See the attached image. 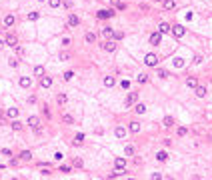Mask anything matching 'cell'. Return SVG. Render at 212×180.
<instances>
[{
	"label": "cell",
	"mask_w": 212,
	"mask_h": 180,
	"mask_svg": "<svg viewBox=\"0 0 212 180\" xmlns=\"http://www.w3.org/2000/svg\"><path fill=\"white\" fill-rule=\"evenodd\" d=\"M112 16H114V10H112V8H106V10H98V12H96V18H100V20L112 18Z\"/></svg>",
	"instance_id": "obj_1"
},
{
	"label": "cell",
	"mask_w": 212,
	"mask_h": 180,
	"mask_svg": "<svg viewBox=\"0 0 212 180\" xmlns=\"http://www.w3.org/2000/svg\"><path fill=\"white\" fill-rule=\"evenodd\" d=\"M172 34H174L176 38H182V36L186 34V28H184L182 24H174V26H172Z\"/></svg>",
	"instance_id": "obj_2"
},
{
	"label": "cell",
	"mask_w": 212,
	"mask_h": 180,
	"mask_svg": "<svg viewBox=\"0 0 212 180\" xmlns=\"http://www.w3.org/2000/svg\"><path fill=\"white\" fill-rule=\"evenodd\" d=\"M4 40H6V44L12 46V48H16V46H18V36H16V34H12V32H8Z\"/></svg>",
	"instance_id": "obj_3"
},
{
	"label": "cell",
	"mask_w": 212,
	"mask_h": 180,
	"mask_svg": "<svg viewBox=\"0 0 212 180\" xmlns=\"http://www.w3.org/2000/svg\"><path fill=\"white\" fill-rule=\"evenodd\" d=\"M144 64L146 66H156L158 64V56L156 54H146L144 56Z\"/></svg>",
	"instance_id": "obj_4"
},
{
	"label": "cell",
	"mask_w": 212,
	"mask_h": 180,
	"mask_svg": "<svg viewBox=\"0 0 212 180\" xmlns=\"http://www.w3.org/2000/svg\"><path fill=\"white\" fill-rule=\"evenodd\" d=\"M162 42V32L158 30V32H152L150 34V44H154V46H158Z\"/></svg>",
	"instance_id": "obj_5"
},
{
	"label": "cell",
	"mask_w": 212,
	"mask_h": 180,
	"mask_svg": "<svg viewBox=\"0 0 212 180\" xmlns=\"http://www.w3.org/2000/svg\"><path fill=\"white\" fill-rule=\"evenodd\" d=\"M138 102V92H130L126 96V106H132V104H136Z\"/></svg>",
	"instance_id": "obj_6"
},
{
	"label": "cell",
	"mask_w": 212,
	"mask_h": 180,
	"mask_svg": "<svg viewBox=\"0 0 212 180\" xmlns=\"http://www.w3.org/2000/svg\"><path fill=\"white\" fill-rule=\"evenodd\" d=\"M102 48H104L106 52H114V50H116V42H114V40H106V42L102 44Z\"/></svg>",
	"instance_id": "obj_7"
},
{
	"label": "cell",
	"mask_w": 212,
	"mask_h": 180,
	"mask_svg": "<svg viewBox=\"0 0 212 180\" xmlns=\"http://www.w3.org/2000/svg\"><path fill=\"white\" fill-rule=\"evenodd\" d=\"M158 30H160L162 34H168V32H172V26H170L168 22H160V24H158Z\"/></svg>",
	"instance_id": "obj_8"
},
{
	"label": "cell",
	"mask_w": 212,
	"mask_h": 180,
	"mask_svg": "<svg viewBox=\"0 0 212 180\" xmlns=\"http://www.w3.org/2000/svg\"><path fill=\"white\" fill-rule=\"evenodd\" d=\"M40 86L42 88H50L52 86V78L50 76H40Z\"/></svg>",
	"instance_id": "obj_9"
},
{
	"label": "cell",
	"mask_w": 212,
	"mask_h": 180,
	"mask_svg": "<svg viewBox=\"0 0 212 180\" xmlns=\"http://www.w3.org/2000/svg\"><path fill=\"white\" fill-rule=\"evenodd\" d=\"M78 24H80V18L76 14H70L68 16V26H78Z\"/></svg>",
	"instance_id": "obj_10"
},
{
	"label": "cell",
	"mask_w": 212,
	"mask_h": 180,
	"mask_svg": "<svg viewBox=\"0 0 212 180\" xmlns=\"http://www.w3.org/2000/svg\"><path fill=\"white\" fill-rule=\"evenodd\" d=\"M156 160H158V162H166V160H168V152H166V150L156 152Z\"/></svg>",
	"instance_id": "obj_11"
},
{
	"label": "cell",
	"mask_w": 212,
	"mask_h": 180,
	"mask_svg": "<svg viewBox=\"0 0 212 180\" xmlns=\"http://www.w3.org/2000/svg\"><path fill=\"white\" fill-rule=\"evenodd\" d=\"M14 22H16V18L12 16V14H8V16H4V26H14Z\"/></svg>",
	"instance_id": "obj_12"
},
{
	"label": "cell",
	"mask_w": 212,
	"mask_h": 180,
	"mask_svg": "<svg viewBox=\"0 0 212 180\" xmlns=\"http://www.w3.org/2000/svg\"><path fill=\"white\" fill-rule=\"evenodd\" d=\"M100 32H102V36H104V38H112V36H114V30H112L110 26H106V28H102Z\"/></svg>",
	"instance_id": "obj_13"
},
{
	"label": "cell",
	"mask_w": 212,
	"mask_h": 180,
	"mask_svg": "<svg viewBox=\"0 0 212 180\" xmlns=\"http://www.w3.org/2000/svg\"><path fill=\"white\" fill-rule=\"evenodd\" d=\"M114 84H116L114 76H104V86H106V88H112Z\"/></svg>",
	"instance_id": "obj_14"
},
{
	"label": "cell",
	"mask_w": 212,
	"mask_h": 180,
	"mask_svg": "<svg viewBox=\"0 0 212 180\" xmlns=\"http://www.w3.org/2000/svg\"><path fill=\"white\" fill-rule=\"evenodd\" d=\"M18 156H20V160H26V162H28V160H32V152H30V150H22Z\"/></svg>",
	"instance_id": "obj_15"
},
{
	"label": "cell",
	"mask_w": 212,
	"mask_h": 180,
	"mask_svg": "<svg viewBox=\"0 0 212 180\" xmlns=\"http://www.w3.org/2000/svg\"><path fill=\"white\" fill-rule=\"evenodd\" d=\"M114 166H116V168H124V166H126V158H124V156H118V158L114 160Z\"/></svg>",
	"instance_id": "obj_16"
},
{
	"label": "cell",
	"mask_w": 212,
	"mask_h": 180,
	"mask_svg": "<svg viewBox=\"0 0 212 180\" xmlns=\"http://www.w3.org/2000/svg\"><path fill=\"white\" fill-rule=\"evenodd\" d=\"M162 124H164V128H172V126H174V118H172V116H164Z\"/></svg>",
	"instance_id": "obj_17"
},
{
	"label": "cell",
	"mask_w": 212,
	"mask_h": 180,
	"mask_svg": "<svg viewBox=\"0 0 212 180\" xmlns=\"http://www.w3.org/2000/svg\"><path fill=\"white\" fill-rule=\"evenodd\" d=\"M30 84H32V80H30L28 76H22V78H20V86H22V88H30Z\"/></svg>",
	"instance_id": "obj_18"
},
{
	"label": "cell",
	"mask_w": 212,
	"mask_h": 180,
	"mask_svg": "<svg viewBox=\"0 0 212 180\" xmlns=\"http://www.w3.org/2000/svg\"><path fill=\"white\" fill-rule=\"evenodd\" d=\"M186 86H188V88H196V86H198V78L190 76V78L186 80Z\"/></svg>",
	"instance_id": "obj_19"
},
{
	"label": "cell",
	"mask_w": 212,
	"mask_h": 180,
	"mask_svg": "<svg viewBox=\"0 0 212 180\" xmlns=\"http://www.w3.org/2000/svg\"><path fill=\"white\" fill-rule=\"evenodd\" d=\"M134 112H136V114H144V112H146V104L138 102V104L134 106Z\"/></svg>",
	"instance_id": "obj_20"
},
{
	"label": "cell",
	"mask_w": 212,
	"mask_h": 180,
	"mask_svg": "<svg viewBox=\"0 0 212 180\" xmlns=\"http://www.w3.org/2000/svg\"><path fill=\"white\" fill-rule=\"evenodd\" d=\"M128 130H130L132 134H136V132H140V122H130V126H128Z\"/></svg>",
	"instance_id": "obj_21"
},
{
	"label": "cell",
	"mask_w": 212,
	"mask_h": 180,
	"mask_svg": "<svg viewBox=\"0 0 212 180\" xmlns=\"http://www.w3.org/2000/svg\"><path fill=\"white\" fill-rule=\"evenodd\" d=\"M194 90H196V96H198V98H204V96H206V88H204V86H200V84H198Z\"/></svg>",
	"instance_id": "obj_22"
},
{
	"label": "cell",
	"mask_w": 212,
	"mask_h": 180,
	"mask_svg": "<svg viewBox=\"0 0 212 180\" xmlns=\"http://www.w3.org/2000/svg\"><path fill=\"white\" fill-rule=\"evenodd\" d=\"M56 102H58V104H66V102H68V96H66L64 92H60V94L56 96Z\"/></svg>",
	"instance_id": "obj_23"
},
{
	"label": "cell",
	"mask_w": 212,
	"mask_h": 180,
	"mask_svg": "<svg viewBox=\"0 0 212 180\" xmlns=\"http://www.w3.org/2000/svg\"><path fill=\"white\" fill-rule=\"evenodd\" d=\"M26 122H28V126H32V128H34V126H38V124H40V120H38V116H30V118H28V120H26Z\"/></svg>",
	"instance_id": "obj_24"
},
{
	"label": "cell",
	"mask_w": 212,
	"mask_h": 180,
	"mask_svg": "<svg viewBox=\"0 0 212 180\" xmlns=\"http://www.w3.org/2000/svg\"><path fill=\"white\" fill-rule=\"evenodd\" d=\"M114 134H116V138H124V136H126V130H124L122 126H116V130H114Z\"/></svg>",
	"instance_id": "obj_25"
},
{
	"label": "cell",
	"mask_w": 212,
	"mask_h": 180,
	"mask_svg": "<svg viewBox=\"0 0 212 180\" xmlns=\"http://www.w3.org/2000/svg\"><path fill=\"white\" fill-rule=\"evenodd\" d=\"M162 6H164V10H172V8L176 6V2H174V0H164Z\"/></svg>",
	"instance_id": "obj_26"
},
{
	"label": "cell",
	"mask_w": 212,
	"mask_h": 180,
	"mask_svg": "<svg viewBox=\"0 0 212 180\" xmlns=\"http://www.w3.org/2000/svg\"><path fill=\"white\" fill-rule=\"evenodd\" d=\"M6 116H8V118H16V116H18V108H8V110H6Z\"/></svg>",
	"instance_id": "obj_27"
},
{
	"label": "cell",
	"mask_w": 212,
	"mask_h": 180,
	"mask_svg": "<svg viewBox=\"0 0 212 180\" xmlns=\"http://www.w3.org/2000/svg\"><path fill=\"white\" fill-rule=\"evenodd\" d=\"M84 40H86V42H88V44H92V42H94V40H96V34H92V32H86Z\"/></svg>",
	"instance_id": "obj_28"
},
{
	"label": "cell",
	"mask_w": 212,
	"mask_h": 180,
	"mask_svg": "<svg viewBox=\"0 0 212 180\" xmlns=\"http://www.w3.org/2000/svg\"><path fill=\"white\" fill-rule=\"evenodd\" d=\"M62 122H64V124H74V118H72L70 114H64V116H62Z\"/></svg>",
	"instance_id": "obj_29"
},
{
	"label": "cell",
	"mask_w": 212,
	"mask_h": 180,
	"mask_svg": "<svg viewBox=\"0 0 212 180\" xmlns=\"http://www.w3.org/2000/svg\"><path fill=\"white\" fill-rule=\"evenodd\" d=\"M82 142H84V134H76L74 136V144H76V146H80Z\"/></svg>",
	"instance_id": "obj_30"
},
{
	"label": "cell",
	"mask_w": 212,
	"mask_h": 180,
	"mask_svg": "<svg viewBox=\"0 0 212 180\" xmlns=\"http://www.w3.org/2000/svg\"><path fill=\"white\" fill-rule=\"evenodd\" d=\"M124 154H126V156H134V146H130V144H128L126 148H124Z\"/></svg>",
	"instance_id": "obj_31"
},
{
	"label": "cell",
	"mask_w": 212,
	"mask_h": 180,
	"mask_svg": "<svg viewBox=\"0 0 212 180\" xmlns=\"http://www.w3.org/2000/svg\"><path fill=\"white\" fill-rule=\"evenodd\" d=\"M156 74H158V78H168V72H166L164 68H158V72H156Z\"/></svg>",
	"instance_id": "obj_32"
},
{
	"label": "cell",
	"mask_w": 212,
	"mask_h": 180,
	"mask_svg": "<svg viewBox=\"0 0 212 180\" xmlns=\"http://www.w3.org/2000/svg\"><path fill=\"white\" fill-rule=\"evenodd\" d=\"M138 82L140 84H146L148 82V74H138Z\"/></svg>",
	"instance_id": "obj_33"
},
{
	"label": "cell",
	"mask_w": 212,
	"mask_h": 180,
	"mask_svg": "<svg viewBox=\"0 0 212 180\" xmlns=\"http://www.w3.org/2000/svg\"><path fill=\"white\" fill-rule=\"evenodd\" d=\"M48 4H50V8H58L62 4V0H48Z\"/></svg>",
	"instance_id": "obj_34"
},
{
	"label": "cell",
	"mask_w": 212,
	"mask_h": 180,
	"mask_svg": "<svg viewBox=\"0 0 212 180\" xmlns=\"http://www.w3.org/2000/svg\"><path fill=\"white\" fill-rule=\"evenodd\" d=\"M38 16H40L38 12H30V14H28V20H32V22H36V20H38Z\"/></svg>",
	"instance_id": "obj_35"
},
{
	"label": "cell",
	"mask_w": 212,
	"mask_h": 180,
	"mask_svg": "<svg viewBox=\"0 0 212 180\" xmlns=\"http://www.w3.org/2000/svg\"><path fill=\"white\" fill-rule=\"evenodd\" d=\"M12 130H22V122L14 120V122H12Z\"/></svg>",
	"instance_id": "obj_36"
},
{
	"label": "cell",
	"mask_w": 212,
	"mask_h": 180,
	"mask_svg": "<svg viewBox=\"0 0 212 180\" xmlns=\"http://www.w3.org/2000/svg\"><path fill=\"white\" fill-rule=\"evenodd\" d=\"M72 164H74L76 168H82V166H84V162H82L80 158H74V160H72Z\"/></svg>",
	"instance_id": "obj_37"
},
{
	"label": "cell",
	"mask_w": 212,
	"mask_h": 180,
	"mask_svg": "<svg viewBox=\"0 0 212 180\" xmlns=\"http://www.w3.org/2000/svg\"><path fill=\"white\" fill-rule=\"evenodd\" d=\"M34 74H36V76H44V68L42 66H36V68H34Z\"/></svg>",
	"instance_id": "obj_38"
},
{
	"label": "cell",
	"mask_w": 212,
	"mask_h": 180,
	"mask_svg": "<svg viewBox=\"0 0 212 180\" xmlns=\"http://www.w3.org/2000/svg\"><path fill=\"white\" fill-rule=\"evenodd\" d=\"M174 66H176V68H182V66H184V60H182V58H176V60H174Z\"/></svg>",
	"instance_id": "obj_39"
},
{
	"label": "cell",
	"mask_w": 212,
	"mask_h": 180,
	"mask_svg": "<svg viewBox=\"0 0 212 180\" xmlns=\"http://www.w3.org/2000/svg\"><path fill=\"white\" fill-rule=\"evenodd\" d=\"M72 76H74L72 70H66V72H64V80H72Z\"/></svg>",
	"instance_id": "obj_40"
},
{
	"label": "cell",
	"mask_w": 212,
	"mask_h": 180,
	"mask_svg": "<svg viewBox=\"0 0 212 180\" xmlns=\"http://www.w3.org/2000/svg\"><path fill=\"white\" fill-rule=\"evenodd\" d=\"M60 60H64V62L70 60V54H68V52H62V54H60Z\"/></svg>",
	"instance_id": "obj_41"
},
{
	"label": "cell",
	"mask_w": 212,
	"mask_h": 180,
	"mask_svg": "<svg viewBox=\"0 0 212 180\" xmlns=\"http://www.w3.org/2000/svg\"><path fill=\"white\" fill-rule=\"evenodd\" d=\"M176 132H178V136H184V134H186V132H188V130H186V128H184V126H180V128H178V130H176Z\"/></svg>",
	"instance_id": "obj_42"
},
{
	"label": "cell",
	"mask_w": 212,
	"mask_h": 180,
	"mask_svg": "<svg viewBox=\"0 0 212 180\" xmlns=\"http://www.w3.org/2000/svg\"><path fill=\"white\" fill-rule=\"evenodd\" d=\"M122 38H124L122 32H114V40H122Z\"/></svg>",
	"instance_id": "obj_43"
},
{
	"label": "cell",
	"mask_w": 212,
	"mask_h": 180,
	"mask_svg": "<svg viewBox=\"0 0 212 180\" xmlns=\"http://www.w3.org/2000/svg\"><path fill=\"white\" fill-rule=\"evenodd\" d=\"M16 54H18V56H24V48H22V46H16Z\"/></svg>",
	"instance_id": "obj_44"
},
{
	"label": "cell",
	"mask_w": 212,
	"mask_h": 180,
	"mask_svg": "<svg viewBox=\"0 0 212 180\" xmlns=\"http://www.w3.org/2000/svg\"><path fill=\"white\" fill-rule=\"evenodd\" d=\"M8 64H10L12 68H16V66H18V60H14V58H10V60H8Z\"/></svg>",
	"instance_id": "obj_45"
},
{
	"label": "cell",
	"mask_w": 212,
	"mask_h": 180,
	"mask_svg": "<svg viewBox=\"0 0 212 180\" xmlns=\"http://www.w3.org/2000/svg\"><path fill=\"white\" fill-rule=\"evenodd\" d=\"M62 158H64L62 152H56V154H54V160H62Z\"/></svg>",
	"instance_id": "obj_46"
},
{
	"label": "cell",
	"mask_w": 212,
	"mask_h": 180,
	"mask_svg": "<svg viewBox=\"0 0 212 180\" xmlns=\"http://www.w3.org/2000/svg\"><path fill=\"white\" fill-rule=\"evenodd\" d=\"M60 172H64V174H68V172H70V166H60Z\"/></svg>",
	"instance_id": "obj_47"
},
{
	"label": "cell",
	"mask_w": 212,
	"mask_h": 180,
	"mask_svg": "<svg viewBox=\"0 0 212 180\" xmlns=\"http://www.w3.org/2000/svg\"><path fill=\"white\" fill-rule=\"evenodd\" d=\"M62 4H64V6H66V8H72V4H74V2H72V0H64V2H62Z\"/></svg>",
	"instance_id": "obj_48"
},
{
	"label": "cell",
	"mask_w": 212,
	"mask_h": 180,
	"mask_svg": "<svg viewBox=\"0 0 212 180\" xmlns=\"http://www.w3.org/2000/svg\"><path fill=\"white\" fill-rule=\"evenodd\" d=\"M2 154H4V156H12V152H10L8 148H4V150H2Z\"/></svg>",
	"instance_id": "obj_49"
},
{
	"label": "cell",
	"mask_w": 212,
	"mask_h": 180,
	"mask_svg": "<svg viewBox=\"0 0 212 180\" xmlns=\"http://www.w3.org/2000/svg\"><path fill=\"white\" fill-rule=\"evenodd\" d=\"M110 2H112V4H114V6H116V8H118V6H120V4H122V2H120V0H110Z\"/></svg>",
	"instance_id": "obj_50"
},
{
	"label": "cell",
	"mask_w": 212,
	"mask_h": 180,
	"mask_svg": "<svg viewBox=\"0 0 212 180\" xmlns=\"http://www.w3.org/2000/svg\"><path fill=\"white\" fill-rule=\"evenodd\" d=\"M4 44H6V40H0V48H2Z\"/></svg>",
	"instance_id": "obj_51"
},
{
	"label": "cell",
	"mask_w": 212,
	"mask_h": 180,
	"mask_svg": "<svg viewBox=\"0 0 212 180\" xmlns=\"http://www.w3.org/2000/svg\"><path fill=\"white\" fill-rule=\"evenodd\" d=\"M154 2H164V0H154Z\"/></svg>",
	"instance_id": "obj_52"
},
{
	"label": "cell",
	"mask_w": 212,
	"mask_h": 180,
	"mask_svg": "<svg viewBox=\"0 0 212 180\" xmlns=\"http://www.w3.org/2000/svg\"><path fill=\"white\" fill-rule=\"evenodd\" d=\"M38 2H46V0H38Z\"/></svg>",
	"instance_id": "obj_53"
},
{
	"label": "cell",
	"mask_w": 212,
	"mask_h": 180,
	"mask_svg": "<svg viewBox=\"0 0 212 180\" xmlns=\"http://www.w3.org/2000/svg\"><path fill=\"white\" fill-rule=\"evenodd\" d=\"M2 168H4V166H0V170H2Z\"/></svg>",
	"instance_id": "obj_54"
}]
</instances>
